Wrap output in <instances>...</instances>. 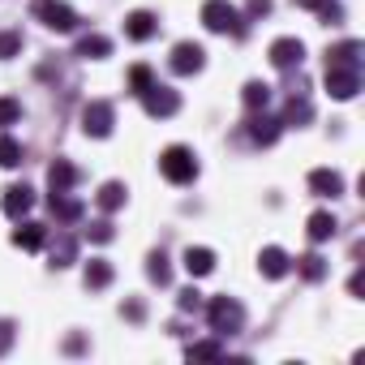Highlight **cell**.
<instances>
[{
  "instance_id": "obj_2",
  "label": "cell",
  "mask_w": 365,
  "mask_h": 365,
  "mask_svg": "<svg viewBox=\"0 0 365 365\" xmlns=\"http://www.w3.org/2000/svg\"><path fill=\"white\" fill-rule=\"evenodd\" d=\"M207 322H211V331L220 339H228V335H237L245 327V305L237 297H211L207 301Z\"/></svg>"
},
{
  "instance_id": "obj_38",
  "label": "cell",
  "mask_w": 365,
  "mask_h": 365,
  "mask_svg": "<svg viewBox=\"0 0 365 365\" xmlns=\"http://www.w3.org/2000/svg\"><path fill=\"white\" fill-rule=\"evenodd\" d=\"M271 14V0H250V18H267Z\"/></svg>"
},
{
  "instance_id": "obj_21",
  "label": "cell",
  "mask_w": 365,
  "mask_h": 365,
  "mask_svg": "<svg viewBox=\"0 0 365 365\" xmlns=\"http://www.w3.org/2000/svg\"><path fill=\"white\" fill-rule=\"evenodd\" d=\"M14 245L18 250H43L48 245V228L43 224H22V228H14Z\"/></svg>"
},
{
  "instance_id": "obj_31",
  "label": "cell",
  "mask_w": 365,
  "mask_h": 365,
  "mask_svg": "<svg viewBox=\"0 0 365 365\" xmlns=\"http://www.w3.org/2000/svg\"><path fill=\"white\" fill-rule=\"evenodd\" d=\"M301 275L318 284V279L327 275V258H322V254H305V258H301Z\"/></svg>"
},
{
  "instance_id": "obj_3",
  "label": "cell",
  "mask_w": 365,
  "mask_h": 365,
  "mask_svg": "<svg viewBox=\"0 0 365 365\" xmlns=\"http://www.w3.org/2000/svg\"><path fill=\"white\" fill-rule=\"evenodd\" d=\"M202 26L211 35H245V22H241L237 5H228V0H207L202 5Z\"/></svg>"
},
{
  "instance_id": "obj_9",
  "label": "cell",
  "mask_w": 365,
  "mask_h": 365,
  "mask_svg": "<svg viewBox=\"0 0 365 365\" xmlns=\"http://www.w3.org/2000/svg\"><path fill=\"white\" fill-rule=\"evenodd\" d=\"M202 65H207V48L202 43H176L172 48V73H180V78H190V73H202Z\"/></svg>"
},
{
  "instance_id": "obj_25",
  "label": "cell",
  "mask_w": 365,
  "mask_h": 365,
  "mask_svg": "<svg viewBox=\"0 0 365 365\" xmlns=\"http://www.w3.org/2000/svg\"><path fill=\"white\" fill-rule=\"evenodd\" d=\"M241 99H245L250 112H267V103H271V86H267V82H245Z\"/></svg>"
},
{
  "instance_id": "obj_23",
  "label": "cell",
  "mask_w": 365,
  "mask_h": 365,
  "mask_svg": "<svg viewBox=\"0 0 365 365\" xmlns=\"http://www.w3.org/2000/svg\"><path fill=\"white\" fill-rule=\"evenodd\" d=\"M73 262H78V241L73 237H56V245H52V271H65Z\"/></svg>"
},
{
  "instance_id": "obj_4",
  "label": "cell",
  "mask_w": 365,
  "mask_h": 365,
  "mask_svg": "<svg viewBox=\"0 0 365 365\" xmlns=\"http://www.w3.org/2000/svg\"><path fill=\"white\" fill-rule=\"evenodd\" d=\"M35 18L48 26V31H56V35H69V31H78V14H73V5H65V0H35Z\"/></svg>"
},
{
  "instance_id": "obj_1",
  "label": "cell",
  "mask_w": 365,
  "mask_h": 365,
  "mask_svg": "<svg viewBox=\"0 0 365 365\" xmlns=\"http://www.w3.org/2000/svg\"><path fill=\"white\" fill-rule=\"evenodd\" d=\"M159 172H163V180H172V185H190V180H198V155L190 146L172 142L159 155Z\"/></svg>"
},
{
  "instance_id": "obj_30",
  "label": "cell",
  "mask_w": 365,
  "mask_h": 365,
  "mask_svg": "<svg viewBox=\"0 0 365 365\" xmlns=\"http://www.w3.org/2000/svg\"><path fill=\"white\" fill-rule=\"evenodd\" d=\"M146 275H150L155 284H168V279H172V267H168V258H163V254H150V258H146Z\"/></svg>"
},
{
  "instance_id": "obj_10",
  "label": "cell",
  "mask_w": 365,
  "mask_h": 365,
  "mask_svg": "<svg viewBox=\"0 0 365 365\" xmlns=\"http://www.w3.org/2000/svg\"><path fill=\"white\" fill-rule=\"evenodd\" d=\"M31 207H35V190H31V185H9L5 198H0V211H5L9 220L31 215Z\"/></svg>"
},
{
  "instance_id": "obj_8",
  "label": "cell",
  "mask_w": 365,
  "mask_h": 365,
  "mask_svg": "<svg viewBox=\"0 0 365 365\" xmlns=\"http://www.w3.org/2000/svg\"><path fill=\"white\" fill-rule=\"evenodd\" d=\"M142 108H146V116H176V108H180V95H176L172 86H159V82H150V86L142 91Z\"/></svg>"
},
{
  "instance_id": "obj_20",
  "label": "cell",
  "mask_w": 365,
  "mask_h": 365,
  "mask_svg": "<svg viewBox=\"0 0 365 365\" xmlns=\"http://www.w3.org/2000/svg\"><path fill=\"white\" fill-rule=\"evenodd\" d=\"M52 215L61 220V224H78L82 220V202L65 190V194H52Z\"/></svg>"
},
{
  "instance_id": "obj_12",
  "label": "cell",
  "mask_w": 365,
  "mask_h": 365,
  "mask_svg": "<svg viewBox=\"0 0 365 365\" xmlns=\"http://www.w3.org/2000/svg\"><path fill=\"white\" fill-rule=\"evenodd\" d=\"M125 35H129L133 43H146V39H155V35H159V18H155V14H146V9H133V14L125 18Z\"/></svg>"
},
{
  "instance_id": "obj_34",
  "label": "cell",
  "mask_w": 365,
  "mask_h": 365,
  "mask_svg": "<svg viewBox=\"0 0 365 365\" xmlns=\"http://www.w3.org/2000/svg\"><path fill=\"white\" fill-rule=\"evenodd\" d=\"M86 237H91V241H95V245H108V241H112V237H116V228H112V224H108V220H99V224H91V228H86Z\"/></svg>"
},
{
  "instance_id": "obj_24",
  "label": "cell",
  "mask_w": 365,
  "mask_h": 365,
  "mask_svg": "<svg viewBox=\"0 0 365 365\" xmlns=\"http://www.w3.org/2000/svg\"><path fill=\"white\" fill-rule=\"evenodd\" d=\"M82 279H86V288H108L112 284V262L108 258H91L86 271H82Z\"/></svg>"
},
{
  "instance_id": "obj_13",
  "label": "cell",
  "mask_w": 365,
  "mask_h": 365,
  "mask_svg": "<svg viewBox=\"0 0 365 365\" xmlns=\"http://www.w3.org/2000/svg\"><path fill=\"white\" fill-rule=\"evenodd\" d=\"M288 267H292V258H288L279 245L258 250V275H267V279H284V275H288Z\"/></svg>"
},
{
  "instance_id": "obj_27",
  "label": "cell",
  "mask_w": 365,
  "mask_h": 365,
  "mask_svg": "<svg viewBox=\"0 0 365 365\" xmlns=\"http://www.w3.org/2000/svg\"><path fill=\"white\" fill-rule=\"evenodd\" d=\"M185 356H190V361H220V356H224V344H220V335H215V339H198V344L185 348Z\"/></svg>"
},
{
  "instance_id": "obj_39",
  "label": "cell",
  "mask_w": 365,
  "mask_h": 365,
  "mask_svg": "<svg viewBox=\"0 0 365 365\" xmlns=\"http://www.w3.org/2000/svg\"><path fill=\"white\" fill-rule=\"evenodd\" d=\"M361 288H365V275H361V271H356V275H352V279H348V292H352V297H361Z\"/></svg>"
},
{
  "instance_id": "obj_28",
  "label": "cell",
  "mask_w": 365,
  "mask_h": 365,
  "mask_svg": "<svg viewBox=\"0 0 365 365\" xmlns=\"http://www.w3.org/2000/svg\"><path fill=\"white\" fill-rule=\"evenodd\" d=\"M0 168H22V142L0 133Z\"/></svg>"
},
{
  "instance_id": "obj_14",
  "label": "cell",
  "mask_w": 365,
  "mask_h": 365,
  "mask_svg": "<svg viewBox=\"0 0 365 365\" xmlns=\"http://www.w3.org/2000/svg\"><path fill=\"white\" fill-rule=\"evenodd\" d=\"M279 129H284V125H279L275 116L254 112V120H250V129H245V133H250V142H254V146H271V142L279 138Z\"/></svg>"
},
{
  "instance_id": "obj_32",
  "label": "cell",
  "mask_w": 365,
  "mask_h": 365,
  "mask_svg": "<svg viewBox=\"0 0 365 365\" xmlns=\"http://www.w3.org/2000/svg\"><path fill=\"white\" fill-rule=\"evenodd\" d=\"M22 52V35L18 31H0V61H14Z\"/></svg>"
},
{
  "instance_id": "obj_18",
  "label": "cell",
  "mask_w": 365,
  "mask_h": 365,
  "mask_svg": "<svg viewBox=\"0 0 365 365\" xmlns=\"http://www.w3.org/2000/svg\"><path fill=\"white\" fill-rule=\"evenodd\" d=\"M327 65H344V69H361V43L356 39H344L327 52Z\"/></svg>"
},
{
  "instance_id": "obj_17",
  "label": "cell",
  "mask_w": 365,
  "mask_h": 365,
  "mask_svg": "<svg viewBox=\"0 0 365 365\" xmlns=\"http://www.w3.org/2000/svg\"><path fill=\"white\" fill-rule=\"evenodd\" d=\"M78 56L82 61H108L112 56V39L108 35H82L78 39Z\"/></svg>"
},
{
  "instance_id": "obj_7",
  "label": "cell",
  "mask_w": 365,
  "mask_h": 365,
  "mask_svg": "<svg viewBox=\"0 0 365 365\" xmlns=\"http://www.w3.org/2000/svg\"><path fill=\"white\" fill-rule=\"evenodd\" d=\"M267 56H271V65H275V69H284V73H288V69H301V61H305V43H301L297 35H279V39L271 43V52H267Z\"/></svg>"
},
{
  "instance_id": "obj_35",
  "label": "cell",
  "mask_w": 365,
  "mask_h": 365,
  "mask_svg": "<svg viewBox=\"0 0 365 365\" xmlns=\"http://www.w3.org/2000/svg\"><path fill=\"white\" fill-rule=\"evenodd\" d=\"M318 18H322L327 26H335V22H344V9L335 5V0H318Z\"/></svg>"
},
{
  "instance_id": "obj_40",
  "label": "cell",
  "mask_w": 365,
  "mask_h": 365,
  "mask_svg": "<svg viewBox=\"0 0 365 365\" xmlns=\"http://www.w3.org/2000/svg\"><path fill=\"white\" fill-rule=\"evenodd\" d=\"M297 5H301V9H318V0H297Z\"/></svg>"
},
{
  "instance_id": "obj_11",
  "label": "cell",
  "mask_w": 365,
  "mask_h": 365,
  "mask_svg": "<svg viewBox=\"0 0 365 365\" xmlns=\"http://www.w3.org/2000/svg\"><path fill=\"white\" fill-rule=\"evenodd\" d=\"M309 194L314 198H339L344 194V176L335 168H314L309 172Z\"/></svg>"
},
{
  "instance_id": "obj_33",
  "label": "cell",
  "mask_w": 365,
  "mask_h": 365,
  "mask_svg": "<svg viewBox=\"0 0 365 365\" xmlns=\"http://www.w3.org/2000/svg\"><path fill=\"white\" fill-rule=\"evenodd\" d=\"M150 82H155L150 65H133V69H129V91H133V95H142V91H146Z\"/></svg>"
},
{
  "instance_id": "obj_5",
  "label": "cell",
  "mask_w": 365,
  "mask_h": 365,
  "mask_svg": "<svg viewBox=\"0 0 365 365\" xmlns=\"http://www.w3.org/2000/svg\"><path fill=\"white\" fill-rule=\"evenodd\" d=\"M112 125H116V108H112L108 99H91V103L82 108V133H86V138H108Z\"/></svg>"
},
{
  "instance_id": "obj_36",
  "label": "cell",
  "mask_w": 365,
  "mask_h": 365,
  "mask_svg": "<svg viewBox=\"0 0 365 365\" xmlns=\"http://www.w3.org/2000/svg\"><path fill=\"white\" fill-rule=\"evenodd\" d=\"M14 339H18V327H14L9 318H0V356L14 348Z\"/></svg>"
},
{
  "instance_id": "obj_16",
  "label": "cell",
  "mask_w": 365,
  "mask_h": 365,
  "mask_svg": "<svg viewBox=\"0 0 365 365\" xmlns=\"http://www.w3.org/2000/svg\"><path fill=\"white\" fill-rule=\"evenodd\" d=\"M48 185H52V194H65V190H73V185H78V168H73L69 159H56V163L48 168Z\"/></svg>"
},
{
  "instance_id": "obj_19",
  "label": "cell",
  "mask_w": 365,
  "mask_h": 365,
  "mask_svg": "<svg viewBox=\"0 0 365 365\" xmlns=\"http://www.w3.org/2000/svg\"><path fill=\"white\" fill-rule=\"evenodd\" d=\"M305 228H309V241H314V245H322V241H331V237L339 232V224H335V215H331V211H314Z\"/></svg>"
},
{
  "instance_id": "obj_22",
  "label": "cell",
  "mask_w": 365,
  "mask_h": 365,
  "mask_svg": "<svg viewBox=\"0 0 365 365\" xmlns=\"http://www.w3.org/2000/svg\"><path fill=\"white\" fill-rule=\"evenodd\" d=\"M125 198H129V190L120 185V180H108V185H103V190L95 194V202H99V207H103L108 215H112V211H120V207H125Z\"/></svg>"
},
{
  "instance_id": "obj_29",
  "label": "cell",
  "mask_w": 365,
  "mask_h": 365,
  "mask_svg": "<svg viewBox=\"0 0 365 365\" xmlns=\"http://www.w3.org/2000/svg\"><path fill=\"white\" fill-rule=\"evenodd\" d=\"M22 120V103L14 99V95H0V129H9V125H18Z\"/></svg>"
},
{
  "instance_id": "obj_6",
  "label": "cell",
  "mask_w": 365,
  "mask_h": 365,
  "mask_svg": "<svg viewBox=\"0 0 365 365\" xmlns=\"http://www.w3.org/2000/svg\"><path fill=\"white\" fill-rule=\"evenodd\" d=\"M327 91H331V99H339V103H348V99H356V91H361V69H344V65H327Z\"/></svg>"
},
{
  "instance_id": "obj_15",
  "label": "cell",
  "mask_w": 365,
  "mask_h": 365,
  "mask_svg": "<svg viewBox=\"0 0 365 365\" xmlns=\"http://www.w3.org/2000/svg\"><path fill=\"white\" fill-rule=\"evenodd\" d=\"M185 271H190L194 279H207V275L215 271V250H207V245H190V250H185Z\"/></svg>"
},
{
  "instance_id": "obj_26",
  "label": "cell",
  "mask_w": 365,
  "mask_h": 365,
  "mask_svg": "<svg viewBox=\"0 0 365 365\" xmlns=\"http://www.w3.org/2000/svg\"><path fill=\"white\" fill-rule=\"evenodd\" d=\"M314 120V108H309V99H288V108H284V120L279 125H309Z\"/></svg>"
},
{
  "instance_id": "obj_37",
  "label": "cell",
  "mask_w": 365,
  "mask_h": 365,
  "mask_svg": "<svg viewBox=\"0 0 365 365\" xmlns=\"http://www.w3.org/2000/svg\"><path fill=\"white\" fill-rule=\"evenodd\" d=\"M176 305H180V309L190 314V309H198V305H202V292H198V288H185V292L176 297Z\"/></svg>"
}]
</instances>
